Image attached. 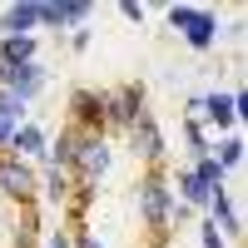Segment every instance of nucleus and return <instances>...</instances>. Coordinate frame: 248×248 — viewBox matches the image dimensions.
Returning <instances> with one entry per match:
<instances>
[{
	"mask_svg": "<svg viewBox=\"0 0 248 248\" xmlns=\"http://www.w3.org/2000/svg\"><path fill=\"white\" fill-rule=\"evenodd\" d=\"M109 164H114L109 134H79L75 139V174L70 179H79V189H94V184L109 174Z\"/></svg>",
	"mask_w": 248,
	"mask_h": 248,
	"instance_id": "nucleus-3",
	"label": "nucleus"
},
{
	"mask_svg": "<svg viewBox=\"0 0 248 248\" xmlns=\"http://www.w3.org/2000/svg\"><path fill=\"white\" fill-rule=\"evenodd\" d=\"M134 203H139V218H144V229H149V233H169V229H174V223H169V214H174V194H169V179H164L159 169L139 174V184H134Z\"/></svg>",
	"mask_w": 248,
	"mask_h": 248,
	"instance_id": "nucleus-2",
	"label": "nucleus"
},
{
	"mask_svg": "<svg viewBox=\"0 0 248 248\" xmlns=\"http://www.w3.org/2000/svg\"><path fill=\"white\" fill-rule=\"evenodd\" d=\"M0 119L20 129V124H30V105H25V99H15L10 90H0Z\"/></svg>",
	"mask_w": 248,
	"mask_h": 248,
	"instance_id": "nucleus-18",
	"label": "nucleus"
},
{
	"mask_svg": "<svg viewBox=\"0 0 248 248\" xmlns=\"http://www.w3.org/2000/svg\"><path fill=\"white\" fill-rule=\"evenodd\" d=\"M169 194H174L179 203H189L194 214H203V209H209V199H214V194H209V189H203V184L194 179V169H189V164H184V169L174 174V189H169Z\"/></svg>",
	"mask_w": 248,
	"mask_h": 248,
	"instance_id": "nucleus-15",
	"label": "nucleus"
},
{
	"mask_svg": "<svg viewBox=\"0 0 248 248\" xmlns=\"http://www.w3.org/2000/svg\"><path fill=\"white\" fill-rule=\"evenodd\" d=\"M119 15H124V20H144V15H149V5H139V0H124Z\"/></svg>",
	"mask_w": 248,
	"mask_h": 248,
	"instance_id": "nucleus-24",
	"label": "nucleus"
},
{
	"mask_svg": "<svg viewBox=\"0 0 248 248\" xmlns=\"http://www.w3.org/2000/svg\"><path fill=\"white\" fill-rule=\"evenodd\" d=\"M243 149H248V144H243V134H238V129H233V134H218V139L209 144V154L218 159V169H223V174L243 164Z\"/></svg>",
	"mask_w": 248,
	"mask_h": 248,
	"instance_id": "nucleus-16",
	"label": "nucleus"
},
{
	"mask_svg": "<svg viewBox=\"0 0 248 248\" xmlns=\"http://www.w3.org/2000/svg\"><path fill=\"white\" fill-rule=\"evenodd\" d=\"M35 30H40V0L0 5V40H10V35H35Z\"/></svg>",
	"mask_w": 248,
	"mask_h": 248,
	"instance_id": "nucleus-10",
	"label": "nucleus"
},
{
	"mask_svg": "<svg viewBox=\"0 0 248 248\" xmlns=\"http://www.w3.org/2000/svg\"><path fill=\"white\" fill-rule=\"evenodd\" d=\"M203 214H209V223H214V229L229 238V243L243 238V214H238V199H233L229 189H218V194L209 199V209H203Z\"/></svg>",
	"mask_w": 248,
	"mask_h": 248,
	"instance_id": "nucleus-9",
	"label": "nucleus"
},
{
	"mask_svg": "<svg viewBox=\"0 0 248 248\" xmlns=\"http://www.w3.org/2000/svg\"><path fill=\"white\" fill-rule=\"evenodd\" d=\"M40 30L65 35V10H60V0H40Z\"/></svg>",
	"mask_w": 248,
	"mask_h": 248,
	"instance_id": "nucleus-20",
	"label": "nucleus"
},
{
	"mask_svg": "<svg viewBox=\"0 0 248 248\" xmlns=\"http://www.w3.org/2000/svg\"><path fill=\"white\" fill-rule=\"evenodd\" d=\"M199 243H203V248H229V238H223L209 218H199Z\"/></svg>",
	"mask_w": 248,
	"mask_h": 248,
	"instance_id": "nucleus-21",
	"label": "nucleus"
},
{
	"mask_svg": "<svg viewBox=\"0 0 248 248\" xmlns=\"http://www.w3.org/2000/svg\"><path fill=\"white\" fill-rule=\"evenodd\" d=\"M60 10H65V30H79L94 20V5L90 0H60Z\"/></svg>",
	"mask_w": 248,
	"mask_h": 248,
	"instance_id": "nucleus-19",
	"label": "nucleus"
},
{
	"mask_svg": "<svg viewBox=\"0 0 248 248\" xmlns=\"http://www.w3.org/2000/svg\"><path fill=\"white\" fill-rule=\"evenodd\" d=\"M199 124H203L214 139H218V134H233V129H238V105H233V94H229V90H209V94H203V109H199Z\"/></svg>",
	"mask_w": 248,
	"mask_h": 248,
	"instance_id": "nucleus-7",
	"label": "nucleus"
},
{
	"mask_svg": "<svg viewBox=\"0 0 248 248\" xmlns=\"http://www.w3.org/2000/svg\"><path fill=\"white\" fill-rule=\"evenodd\" d=\"M70 109L79 119V134H105V94L99 90H75Z\"/></svg>",
	"mask_w": 248,
	"mask_h": 248,
	"instance_id": "nucleus-11",
	"label": "nucleus"
},
{
	"mask_svg": "<svg viewBox=\"0 0 248 248\" xmlns=\"http://www.w3.org/2000/svg\"><path fill=\"white\" fill-rule=\"evenodd\" d=\"M169 15V30L189 45L194 55H209L214 45H218V10H209V5H169L164 10Z\"/></svg>",
	"mask_w": 248,
	"mask_h": 248,
	"instance_id": "nucleus-1",
	"label": "nucleus"
},
{
	"mask_svg": "<svg viewBox=\"0 0 248 248\" xmlns=\"http://www.w3.org/2000/svg\"><path fill=\"white\" fill-rule=\"evenodd\" d=\"M45 144H50V134H45V129H40V124L30 119V124H20V129L10 134V149H5V154L25 159V164H40V159H45Z\"/></svg>",
	"mask_w": 248,
	"mask_h": 248,
	"instance_id": "nucleus-12",
	"label": "nucleus"
},
{
	"mask_svg": "<svg viewBox=\"0 0 248 248\" xmlns=\"http://www.w3.org/2000/svg\"><path fill=\"white\" fill-rule=\"evenodd\" d=\"M144 114V85H124V90H109L105 94V129H124Z\"/></svg>",
	"mask_w": 248,
	"mask_h": 248,
	"instance_id": "nucleus-6",
	"label": "nucleus"
},
{
	"mask_svg": "<svg viewBox=\"0 0 248 248\" xmlns=\"http://www.w3.org/2000/svg\"><path fill=\"white\" fill-rule=\"evenodd\" d=\"M0 85H5V65H0Z\"/></svg>",
	"mask_w": 248,
	"mask_h": 248,
	"instance_id": "nucleus-26",
	"label": "nucleus"
},
{
	"mask_svg": "<svg viewBox=\"0 0 248 248\" xmlns=\"http://www.w3.org/2000/svg\"><path fill=\"white\" fill-rule=\"evenodd\" d=\"M40 189V179H35V164L25 159H15V154H0V203H30Z\"/></svg>",
	"mask_w": 248,
	"mask_h": 248,
	"instance_id": "nucleus-4",
	"label": "nucleus"
},
{
	"mask_svg": "<svg viewBox=\"0 0 248 248\" xmlns=\"http://www.w3.org/2000/svg\"><path fill=\"white\" fill-rule=\"evenodd\" d=\"M184 144H189V164H194V159H203V154H209L214 134L203 129V124H189V119H184Z\"/></svg>",
	"mask_w": 248,
	"mask_h": 248,
	"instance_id": "nucleus-17",
	"label": "nucleus"
},
{
	"mask_svg": "<svg viewBox=\"0 0 248 248\" xmlns=\"http://www.w3.org/2000/svg\"><path fill=\"white\" fill-rule=\"evenodd\" d=\"M70 248H105L94 229H70Z\"/></svg>",
	"mask_w": 248,
	"mask_h": 248,
	"instance_id": "nucleus-22",
	"label": "nucleus"
},
{
	"mask_svg": "<svg viewBox=\"0 0 248 248\" xmlns=\"http://www.w3.org/2000/svg\"><path fill=\"white\" fill-rule=\"evenodd\" d=\"M129 149H134V159H144L149 169H159L164 164V154H169V144H164V129H159V119L144 109L134 124H129Z\"/></svg>",
	"mask_w": 248,
	"mask_h": 248,
	"instance_id": "nucleus-5",
	"label": "nucleus"
},
{
	"mask_svg": "<svg viewBox=\"0 0 248 248\" xmlns=\"http://www.w3.org/2000/svg\"><path fill=\"white\" fill-rule=\"evenodd\" d=\"M90 45H94V30H90V25L70 30V50H90Z\"/></svg>",
	"mask_w": 248,
	"mask_h": 248,
	"instance_id": "nucleus-23",
	"label": "nucleus"
},
{
	"mask_svg": "<svg viewBox=\"0 0 248 248\" xmlns=\"http://www.w3.org/2000/svg\"><path fill=\"white\" fill-rule=\"evenodd\" d=\"M45 248H70V229H55V233L45 238Z\"/></svg>",
	"mask_w": 248,
	"mask_h": 248,
	"instance_id": "nucleus-25",
	"label": "nucleus"
},
{
	"mask_svg": "<svg viewBox=\"0 0 248 248\" xmlns=\"http://www.w3.org/2000/svg\"><path fill=\"white\" fill-rule=\"evenodd\" d=\"M40 60V35H10L0 40V65L15 70V65H35Z\"/></svg>",
	"mask_w": 248,
	"mask_h": 248,
	"instance_id": "nucleus-14",
	"label": "nucleus"
},
{
	"mask_svg": "<svg viewBox=\"0 0 248 248\" xmlns=\"http://www.w3.org/2000/svg\"><path fill=\"white\" fill-rule=\"evenodd\" d=\"M45 85H50V70L35 60V65H15V70H5V85H0V90H10L15 99L35 105V99L45 94Z\"/></svg>",
	"mask_w": 248,
	"mask_h": 248,
	"instance_id": "nucleus-8",
	"label": "nucleus"
},
{
	"mask_svg": "<svg viewBox=\"0 0 248 248\" xmlns=\"http://www.w3.org/2000/svg\"><path fill=\"white\" fill-rule=\"evenodd\" d=\"M35 179H40V189H35V194H45L50 203H70L75 179H70L65 169H55V164H35Z\"/></svg>",
	"mask_w": 248,
	"mask_h": 248,
	"instance_id": "nucleus-13",
	"label": "nucleus"
}]
</instances>
